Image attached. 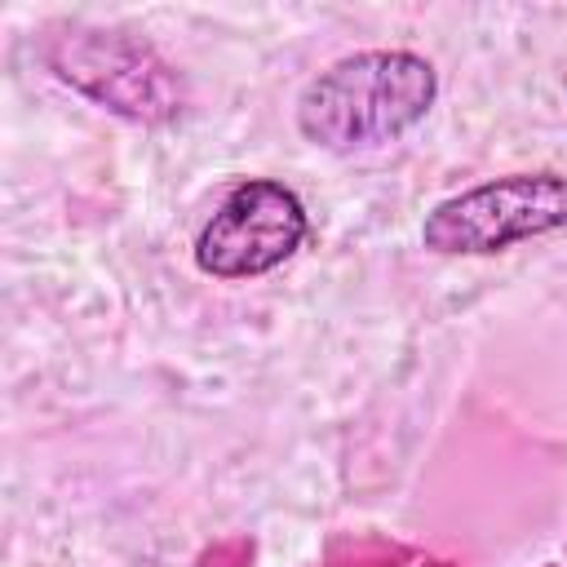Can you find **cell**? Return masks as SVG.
Segmentation results:
<instances>
[{
    "label": "cell",
    "instance_id": "1",
    "mask_svg": "<svg viewBox=\"0 0 567 567\" xmlns=\"http://www.w3.org/2000/svg\"><path fill=\"white\" fill-rule=\"evenodd\" d=\"M439 102V71L412 49H359L328 62L297 93V133L328 155L394 146Z\"/></svg>",
    "mask_w": 567,
    "mask_h": 567
},
{
    "label": "cell",
    "instance_id": "2",
    "mask_svg": "<svg viewBox=\"0 0 567 567\" xmlns=\"http://www.w3.org/2000/svg\"><path fill=\"white\" fill-rule=\"evenodd\" d=\"M35 53L58 84L128 124L164 128L186 115L190 93L182 71L142 35L93 22H49L35 35Z\"/></svg>",
    "mask_w": 567,
    "mask_h": 567
},
{
    "label": "cell",
    "instance_id": "3",
    "mask_svg": "<svg viewBox=\"0 0 567 567\" xmlns=\"http://www.w3.org/2000/svg\"><path fill=\"white\" fill-rule=\"evenodd\" d=\"M558 230H567V177L554 168H527L439 199L421 217V248L434 257H496Z\"/></svg>",
    "mask_w": 567,
    "mask_h": 567
},
{
    "label": "cell",
    "instance_id": "4",
    "mask_svg": "<svg viewBox=\"0 0 567 567\" xmlns=\"http://www.w3.org/2000/svg\"><path fill=\"white\" fill-rule=\"evenodd\" d=\"M310 235V213L301 195L275 177L235 182L195 235V266L208 279L239 284L261 279L297 257Z\"/></svg>",
    "mask_w": 567,
    "mask_h": 567
}]
</instances>
